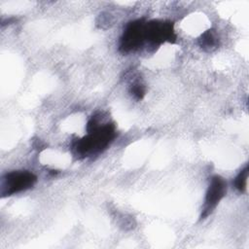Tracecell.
<instances>
[{
  "mask_svg": "<svg viewBox=\"0 0 249 249\" xmlns=\"http://www.w3.org/2000/svg\"><path fill=\"white\" fill-rule=\"evenodd\" d=\"M87 130L88 135L79 140L75 146L77 154L82 157L101 152L116 136L114 124H104L101 125L95 116L89 121Z\"/></svg>",
  "mask_w": 249,
  "mask_h": 249,
  "instance_id": "6da1fadb",
  "label": "cell"
},
{
  "mask_svg": "<svg viewBox=\"0 0 249 249\" xmlns=\"http://www.w3.org/2000/svg\"><path fill=\"white\" fill-rule=\"evenodd\" d=\"M37 181V177L27 170H15L4 175L1 182L2 196H12L30 189Z\"/></svg>",
  "mask_w": 249,
  "mask_h": 249,
  "instance_id": "7a4b0ae2",
  "label": "cell"
},
{
  "mask_svg": "<svg viewBox=\"0 0 249 249\" xmlns=\"http://www.w3.org/2000/svg\"><path fill=\"white\" fill-rule=\"evenodd\" d=\"M146 40V22L137 19L129 22L120 41V51L122 53H129L140 48Z\"/></svg>",
  "mask_w": 249,
  "mask_h": 249,
  "instance_id": "3957f363",
  "label": "cell"
},
{
  "mask_svg": "<svg viewBox=\"0 0 249 249\" xmlns=\"http://www.w3.org/2000/svg\"><path fill=\"white\" fill-rule=\"evenodd\" d=\"M226 193H227V183L225 179L218 175L213 176L210 180V184L205 195V199H204V204L201 210L200 219H205L213 212L217 204L225 196Z\"/></svg>",
  "mask_w": 249,
  "mask_h": 249,
  "instance_id": "277c9868",
  "label": "cell"
},
{
  "mask_svg": "<svg viewBox=\"0 0 249 249\" xmlns=\"http://www.w3.org/2000/svg\"><path fill=\"white\" fill-rule=\"evenodd\" d=\"M176 39L173 24L166 20L146 22V40L151 44L160 45L164 42L173 43Z\"/></svg>",
  "mask_w": 249,
  "mask_h": 249,
  "instance_id": "5b68a950",
  "label": "cell"
},
{
  "mask_svg": "<svg viewBox=\"0 0 249 249\" xmlns=\"http://www.w3.org/2000/svg\"><path fill=\"white\" fill-rule=\"evenodd\" d=\"M218 44V38L213 30H207L201 35L200 46L204 49H210Z\"/></svg>",
  "mask_w": 249,
  "mask_h": 249,
  "instance_id": "8992f818",
  "label": "cell"
},
{
  "mask_svg": "<svg viewBox=\"0 0 249 249\" xmlns=\"http://www.w3.org/2000/svg\"><path fill=\"white\" fill-rule=\"evenodd\" d=\"M247 178H248V167L246 166L244 169H242L238 173V175L234 179V186L239 192H244L246 190Z\"/></svg>",
  "mask_w": 249,
  "mask_h": 249,
  "instance_id": "52a82bcc",
  "label": "cell"
},
{
  "mask_svg": "<svg viewBox=\"0 0 249 249\" xmlns=\"http://www.w3.org/2000/svg\"><path fill=\"white\" fill-rule=\"evenodd\" d=\"M131 93L136 99H142L145 94V89L142 84L135 83L131 87Z\"/></svg>",
  "mask_w": 249,
  "mask_h": 249,
  "instance_id": "ba28073f",
  "label": "cell"
}]
</instances>
